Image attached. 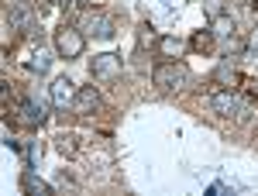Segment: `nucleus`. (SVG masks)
I'll use <instances>...</instances> for the list:
<instances>
[{"mask_svg":"<svg viewBox=\"0 0 258 196\" xmlns=\"http://www.w3.org/2000/svg\"><path fill=\"white\" fill-rule=\"evenodd\" d=\"M214 79H217V83H224V86H231V83L238 79V69H234V62H231V59H224V62L217 66V73H214Z\"/></svg>","mask_w":258,"mask_h":196,"instance_id":"nucleus-14","label":"nucleus"},{"mask_svg":"<svg viewBox=\"0 0 258 196\" xmlns=\"http://www.w3.org/2000/svg\"><path fill=\"white\" fill-rule=\"evenodd\" d=\"M210 31H214V38H217L220 45L227 48V55H231V52L238 48V35H234V18H231V14H220V18H214V28H210Z\"/></svg>","mask_w":258,"mask_h":196,"instance_id":"nucleus-10","label":"nucleus"},{"mask_svg":"<svg viewBox=\"0 0 258 196\" xmlns=\"http://www.w3.org/2000/svg\"><path fill=\"white\" fill-rule=\"evenodd\" d=\"M76 4H86V0H76Z\"/></svg>","mask_w":258,"mask_h":196,"instance_id":"nucleus-20","label":"nucleus"},{"mask_svg":"<svg viewBox=\"0 0 258 196\" xmlns=\"http://www.w3.org/2000/svg\"><path fill=\"white\" fill-rule=\"evenodd\" d=\"M80 28L86 35H93V38H114V18L110 14H100V11H86Z\"/></svg>","mask_w":258,"mask_h":196,"instance_id":"nucleus-6","label":"nucleus"},{"mask_svg":"<svg viewBox=\"0 0 258 196\" xmlns=\"http://www.w3.org/2000/svg\"><path fill=\"white\" fill-rule=\"evenodd\" d=\"M241 83H244V90H248V97H255V100H258V76H244Z\"/></svg>","mask_w":258,"mask_h":196,"instance_id":"nucleus-19","label":"nucleus"},{"mask_svg":"<svg viewBox=\"0 0 258 196\" xmlns=\"http://www.w3.org/2000/svg\"><path fill=\"white\" fill-rule=\"evenodd\" d=\"M224 4H227V0H203V11H207L210 18H220V14H224Z\"/></svg>","mask_w":258,"mask_h":196,"instance_id":"nucleus-17","label":"nucleus"},{"mask_svg":"<svg viewBox=\"0 0 258 196\" xmlns=\"http://www.w3.org/2000/svg\"><path fill=\"white\" fill-rule=\"evenodd\" d=\"M244 52H248V55H258V24L251 28V31H248V41H244Z\"/></svg>","mask_w":258,"mask_h":196,"instance_id":"nucleus-18","label":"nucleus"},{"mask_svg":"<svg viewBox=\"0 0 258 196\" xmlns=\"http://www.w3.org/2000/svg\"><path fill=\"white\" fill-rule=\"evenodd\" d=\"M189 66L182 59H172V62H159L155 69H152V83L165 90V93H172V90H182L186 83H189Z\"/></svg>","mask_w":258,"mask_h":196,"instance_id":"nucleus-1","label":"nucleus"},{"mask_svg":"<svg viewBox=\"0 0 258 196\" xmlns=\"http://www.w3.org/2000/svg\"><path fill=\"white\" fill-rule=\"evenodd\" d=\"M214 31H197V35H193V38H189V45H193V52H203V55H207V52H214Z\"/></svg>","mask_w":258,"mask_h":196,"instance_id":"nucleus-13","label":"nucleus"},{"mask_svg":"<svg viewBox=\"0 0 258 196\" xmlns=\"http://www.w3.org/2000/svg\"><path fill=\"white\" fill-rule=\"evenodd\" d=\"M182 38H176V35H162L159 38V55H162V62H172V59H179L182 55Z\"/></svg>","mask_w":258,"mask_h":196,"instance_id":"nucleus-11","label":"nucleus"},{"mask_svg":"<svg viewBox=\"0 0 258 196\" xmlns=\"http://www.w3.org/2000/svg\"><path fill=\"white\" fill-rule=\"evenodd\" d=\"M120 69H124V62H120V55H114V52H103V55H93V59H90V76L100 79V83L117 79Z\"/></svg>","mask_w":258,"mask_h":196,"instance_id":"nucleus-4","label":"nucleus"},{"mask_svg":"<svg viewBox=\"0 0 258 196\" xmlns=\"http://www.w3.org/2000/svg\"><path fill=\"white\" fill-rule=\"evenodd\" d=\"M55 148H59L62 155H76V138L73 135H59L55 138Z\"/></svg>","mask_w":258,"mask_h":196,"instance_id":"nucleus-16","label":"nucleus"},{"mask_svg":"<svg viewBox=\"0 0 258 196\" xmlns=\"http://www.w3.org/2000/svg\"><path fill=\"white\" fill-rule=\"evenodd\" d=\"M210 110L220 114V117H248V103H244L241 93L231 90V86H224V90H217V93L210 97Z\"/></svg>","mask_w":258,"mask_h":196,"instance_id":"nucleus-3","label":"nucleus"},{"mask_svg":"<svg viewBox=\"0 0 258 196\" xmlns=\"http://www.w3.org/2000/svg\"><path fill=\"white\" fill-rule=\"evenodd\" d=\"M18 114L24 124H45L48 120V103L38 97V93H28V97L18 103Z\"/></svg>","mask_w":258,"mask_h":196,"instance_id":"nucleus-5","label":"nucleus"},{"mask_svg":"<svg viewBox=\"0 0 258 196\" xmlns=\"http://www.w3.org/2000/svg\"><path fill=\"white\" fill-rule=\"evenodd\" d=\"M100 107H103V97H100L97 86H80V93L73 100V110H76L80 117H90V114H97Z\"/></svg>","mask_w":258,"mask_h":196,"instance_id":"nucleus-7","label":"nucleus"},{"mask_svg":"<svg viewBox=\"0 0 258 196\" xmlns=\"http://www.w3.org/2000/svg\"><path fill=\"white\" fill-rule=\"evenodd\" d=\"M7 21H11V28H18V31H35V11H31V4H24V0H14V4L7 7Z\"/></svg>","mask_w":258,"mask_h":196,"instance_id":"nucleus-9","label":"nucleus"},{"mask_svg":"<svg viewBox=\"0 0 258 196\" xmlns=\"http://www.w3.org/2000/svg\"><path fill=\"white\" fill-rule=\"evenodd\" d=\"M55 52H59L62 59H80L83 48H86V35H83V28H76V24H59V31H55Z\"/></svg>","mask_w":258,"mask_h":196,"instance_id":"nucleus-2","label":"nucleus"},{"mask_svg":"<svg viewBox=\"0 0 258 196\" xmlns=\"http://www.w3.org/2000/svg\"><path fill=\"white\" fill-rule=\"evenodd\" d=\"M48 4H52V0H48Z\"/></svg>","mask_w":258,"mask_h":196,"instance_id":"nucleus-21","label":"nucleus"},{"mask_svg":"<svg viewBox=\"0 0 258 196\" xmlns=\"http://www.w3.org/2000/svg\"><path fill=\"white\" fill-rule=\"evenodd\" d=\"M48 66H52V55H48V52H45V48H38V52H35V55H31V62H28V69H31V73H48Z\"/></svg>","mask_w":258,"mask_h":196,"instance_id":"nucleus-15","label":"nucleus"},{"mask_svg":"<svg viewBox=\"0 0 258 196\" xmlns=\"http://www.w3.org/2000/svg\"><path fill=\"white\" fill-rule=\"evenodd\" d=\"M21 189H24V193H52V186H48V182H41L31 169H24V172H21Z\"/></svg>","mask_w":258,"mask_h":196,"instance_id":"nucleus-12","label":"nucleus"},{"mask_svg":"<svg viewBox=\"0 0 258 196\" xmlns=\"http://www.w3.org/2000/svg\"><path fill=\"white\" fill-rule=\"evenodd\" d=\"M76 93H80V86H76L69 76H59L52 86H48V100H52L55 107H73Z\"/></svg>","mask_w":258,"mask_h":196,"instance_id":"nucleus-8","label":"nucleus"}]
</instances>
